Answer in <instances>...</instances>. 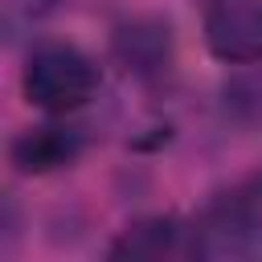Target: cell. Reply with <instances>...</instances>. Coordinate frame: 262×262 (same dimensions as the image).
Returning a JSON list of instances; mask_svg holds the SVG:
<instances>
[{
	"label": "cell",
	"instance_id": "obj_1",
	"mask_svg": "<svg viewBox=\"0 0 262 262\" xmlns=\"http://www.w3.org/2000/svg\"><path fill=\"white\" fill-rule=\"evenodd\" d=\"M102 86L98 61L70 41H37L20 70V94L45 115L82 111Z\"/></svg>",
	"mask_w": 262,
	"mask_h": 262
},
{
	"label": "cell",
	"instance_id": "obj_6",
	"mask_svg": "<svg viewBox=\"0 0 262 262\" xmlns=\"http://www.w3.org/2000/svg\"><path fill=\"white\" fill-rule=\"evenodd\" d=\"M172 254H192V225H180L176 217H143L119 233L111 246V258H172Z\"/></svg>",
	"mask_w": 262,
	"mask_h": 262
},
{
	"label": "cell",
	"instance_id": "obj_2",
	"mask_svg": "<svg viewBox=\"0 0 262 262\" xmlns=\"http://www.w3.org/2000/svg\"><path fill=\"white\" fill-rule=\"evenodd\" d=\"M192 254L209 262L262 258V176L242 180L192 221Z\"/></svg>",
	"mask_w": 262,
	"mask_h": 262
},
{
	"label": "cell",
	"instance_id": "obj_5",
	"mask_svg": "<svg viewBox=\"0 0 262 262\" xmlns=\"http://www.w3.org/2000/svg\"><path fill=\"white\" fill-rule=\"evenodd\" d=\"M111 49L135 78H160L172 66V25L160 16H131L115 29Z\"/></svg>",
	"mask_w": 262,
	"mask_h": 262
},
{
	"label": "cell",
	"instance_id": "obj_3",
	"mask_svg": "<svg viewBox=\"0 0 262 262\" xmlns=\"http://www.w3.org/2000/svg\"><path fill=\"white\" fill-rule=\"evenodd\" d=\"M205 49L225 66H262V0H213Z\"/></svg>",
	"mask_w": 262,
	"mask_h": 262
},
{
	"label": "cell",
	"instance_id": "obj_4",
	"mask_svg": "<svg viewBox=\"0 0 262 262\" xmlns=\"http://www.w3.org/2000/svg\"><path fill=\"white\" fill-rule=\"evenodd\" d=\"M82 151H86V131L74 127V123H41V127H29L8 147L16 172H25V176H49L57 168H70Z\"/></svg>",
	"mask_w": 262,
	"mask_h": 262
}]
</instances>
